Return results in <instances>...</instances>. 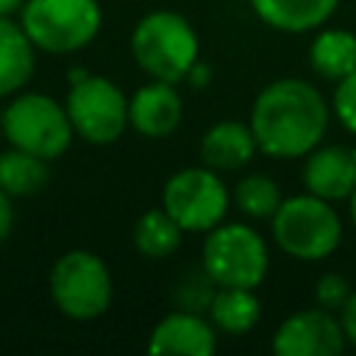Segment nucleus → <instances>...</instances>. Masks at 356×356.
<instances>
[{
	"mask_svg": "<svg viewBox=\"0 0 356 356\" xmlns=\"http://www.w3.org/2000/svg\"><path fill=\"white\" fill-rule=\"evenodd\" d=\"M248 125L264 156L286 161L300 159L323 142L328 128V103L309 81L278 78L256 95Z\"/></svg>",
	"mask_w": 356,
	"mask_h": 356,
	"instance_id": "nucleus-1",
	"label": "nucleus"
},
{
	"mask_svg": "<svg viewBox=\"0 0 356 356\" xmlns=\"http://www.w3.org/2000/svg\"><path fill=\"white\" fill-rule=\"evenodd\" d=\"M131 56L153 81L181 83L200 56V42L189 19L178 11H150L131 31Z\"/></svg>",
	"mask_w": 356,
	"mask_h": 356,
	"instance_id": "nucleus-2",
	"label": "nucleus"
},
{
	"mask_svg": "<svg viewBox=\"0 0 356 356\" xmlns=\"http://www.w3.org/2000/svg\"><path fill=\"white\" fill-rule=\"evenodd\" d=\"M270 228L278 250L300 261L328 259L342 239V222L331 200H323L312 192L284 197L270 220Z\"/></svg>",
	"mask_w": 356,
	"mask_h": 356,
	"instance_id": "nucleus-3",
	"label": "nucleus"
},
{
	"mask_svg": "<svg viewBox=\"0 0 356 356\" xmlns=\"http://www.w3.org/2000/svg\"><path fill=\"white\" fill-rule=\"evenodd\" d=\"M19 25L36 50L67 56L92 44L100 33L103 11L97 0H25Z\"/></svg>",
	"mask_w": 356,
	"mask_h": 356,
	"instance_id": "nucleus-4",
	"label": "nucleus"
},
{
	"mask_svg": "<svg viewBox=\"0 0 356 356\" xmlns=\"http://www.w3.org/2000/svg\"><path fill=\"white\" fill-rule=\"evenodd\" d=\"M47 289L56 309L75 323L103 317L114 298L108 264L92 250H67L58 256L50 270Z\"/></svg>",
	"mask_w": 356,
	"mask_h": 356,
	"instance_id": "nucleus-5",
	"label": "nucleus"
},
{
	"mask_svg": "<svg viewBox=\"0 0 356 356\" xmlns=\"http://www.w3.org/2000/svg\"><path fill=\"white\" fill-rule=\"evenodd\" d=\"M0 134L8 139L11 147H19L47 161L64 156L75 136L67 106L42 92H17L6 106Z\"/></svg>",
	"mask_w": 356,
	"mask_h": 356,
	"instance_id": "nucleus-6",
	"label": "nucleus"
},
{
	"mask_svg": "<svg viewBox=\"0 0 356 356\" xmlns=\"http://www.w3.org/2000/svg\"><path fill=\"white\" fill-rule=\"evenodd\" d=\"M270 267V250L261 234L245 222H220L206 234L200 270L217 286L256 289Z\"/></svg>",
	"mask_w": 356,
	"mask_h": 356,
	"instance_id": "nucleus-7",
	"label": "nucleus"
},
{
	"mask_svg": "<svg viewBox=\"0 0 356 356\" xmlns=\"http://www.w3.org/2000/svg\"><path fill=\"white\" fill-rule=\"evenodd\" d=\"M161 206L167 214L189 234H209L220 225L231 206V192L217 175V170L184 167L167 178L161 189Z\"/></svg>",
	"mask_w": 356,
	"mask_h": 356,
	"instance_id": "nucleus-8",
	"label": "nucleus"
},
{
	"mask_svg": "<svg viewBox=\"0 0 356 356\" xmlns=\"http://www.w3.org/2000/svg\"><path fill=\"white\" fill-rule=\"evenodd\" d=\"M67 114L72 131L89 145H111L117 142L128 122V97L122 89L100 75H86L70 83Z\"/></svg>",
	"mask_w": 356,
	"mask_h": 356,
	"instance_id": "nucleus-9",
	"label": "nucleus"
},
{
	"mask_svg": "<svg viewBox=\"0 0 356 356\" xmlns=\"http://www.w3.org/2000/svg\"><path fill=\"white\" fill-rule=\"evenodd\" d=\"M345 342L339 317L320 306L289 314L273 334L278 356H337L345 350Z\"/></svg>",
	"mask_w": 356,
	"mask_h": 356,
	"instance_id": "nucleus-10",
	"label": "nucleus"
},
{
	"mask_svg": "<svg viewBox=\"0 0 356 356\" xmlns=\"http://www.w3.org/2000/svg\"><path fill=\"white\" fill-rule=\"evenodd\" d=\"M184 114L181 95L175 92V83L153 81L139 86L128 97V122L136 134L145 139H164L170 136Z\"/></svg>",
	"mask_w": 356,
	"mask_h": 356,
	"instance_id": "nucleus-11",
	"label": "nucleus"
},
{
	"mask_svg": "<svg viewBox=\"0 0 356 356\" xmlns=\"http://www.w3.org/2000/svg\"><path fill=\"white\" fill-rule=\"evenodd\" d=\"M214 348H217L214 325L189 309L164 314L153 325L147 339V350L164 356H211Z\"/></svg>",
	"mask_w": 356,
	"mask_h": 356,
	"instance_id": "nucleus-12",
	"label": "nucleus"
},
{
	"mask_svg": "<svg viewBox=\"0 0 356 356\" xmlns=\"http://www.w3.org/2000/svg\"><path fill=\"white\" fill-rule=\"evenodd\" d=\"M303 184L312 195L323 200H348L356 189V164L350 147L317 145L303 161Z\"/></svg>",
	"mask_w": 356,
	"mask_h": 356,
	"instance_id": "nucleus-13",
	"label": "nucleus"
},
{
	"mask_svg": "<svg viewBox=\"0 0 356 356\" xmlns=\"http://www.w3.org/2000/svg\"><path fill=\"white\" fill-rule=\"evenodd\" d=\"M259 145L250 125L236 120H222L211 125L200 139V161L217 172H234L256 156Z\"/></svg>",
	"mask_w": 356,
	"mask_h": 356,
	"instance_id": "nucleus-14",
	"label": "nucleus"
},
{
	"mask_svg": "<svg viewBox=\"0 0 356 356\" xmlns=\"http://www.w3.org/2000/svg\"><path fill=\"white\" fill-rule=\"evenodd\" d=\"M36 70V47L11 17H0V97H11L28 86Z\"/></svg>",
	"mask_w": 356,
	"mask_h": 356,
	"instance_id": "nucleus-15",
	"label": "nucleus"
},
{
	"mask_svg": "<svg viewBox=\"0 0 356 356\" xmlns=\"http://www.w3.org/2000/svg\"><path fill=\"white\" fill-rule=\"evenodd\" d=\"M256 17L284 33L314 31L337 11L339 0H248Z\"/></svg>",
	"mask_w": 356,
	"mask_h": 356,
	"instance_id": "nucleus-16",
	"label": "nucleus"
},
{
	"mask_svg": "<svg viewBox=\"0 0 356 356\" xmlns=\"http://www.w3.org/2000/svg\"><path fill=\"white\" fill-rule=\"evenodd\" d=\"M209 317H211V325L217 331L231 334V337H242V334H248L259 323L261 303H259V298H256L253 289H245V286H220L211 295Z\"/></svg>",
	"mask_w": 356,
	"mask_h": 356,
	"instance_id": "nucleus-17",
	"label": "nucleus"
},
{
	"mask_svg": "<svg viewBox=\"0 0 356 356\" xmlns=\"http://www.w3.org/2000/svg\"><path fill=\"white\" fill-rule=\"evenodd\" d=\"M312 70L325 81H342L356 70V33L345 28H325L309 47Z\"/></svg>",
	"mask_w": 356,
	"mask_h": 356,
	"instance_id": "nucleus-18",
	"label": "nucleus"
},
{
	"mask_svg": "<svg viewBox=\"0 0 356 356\" xmlns=\"http://www.w3.org/2000/svg\"><path fill=\"white\" fill-rule=\"evenodd\" d=\"M50 178L47 159L25 153L19 147H8L0 153V189L11 197H25L39 192Z\"/></svg>",
	"mask_w": 356,
	"mask_h": 356,
	"instance_id": "nucleus-19",
	"label": "nucleus"
},
{
	"mask_svg": "<svg viewBox=\"0 0 356 356\" xmlns=\"http://www.w3.org/2000/svg\"><path fill=\"white\" fill-rule=\"evenodd\" d=\"M184 228L167 214V209L145 211L134 225V245L147 259H167L181 248Z\"/></svg>",
	"mask_w": 356,
	"mask_h": 356,
	"instance_id": "nucleus-20",
	"label": "nucleus"
},
{
	"mask_svg": "<svg viewBox=\"0 0 356 356\" xmlns=\"http://www.w3.org/2000/svg\"><path fill=\"white\" fill-rule=\"evenodd\" d=\"M231 200L250 220H273V214L284 203V195H281V186L270 175L253 172V175L239 178Z\"/></svg>",
	"mask_w": 356,
	"mask_h": 356,
	"instance_id": "nucleus-21",
	"label": "nucleus"
},
{
	"mask_svg": "<svg viewBox=\"0 0 356 356\" xmlns=\"http://www.w3.org/2000/svg\"><path fill=\"white\" fill-rule=\"evenodd\" d=\"M350 292L353 289H350L348 278H342L339 273H325L314 284V303L320 309H328V312H342V306L348 303Z\"/></svg>",
	"mask_w": 356,
	"mask_h": 356,
	"instance_id": "nucleus-22",
	"label": "nucleus"
},
{
	"mask_svg": "<svg viewBox=\"0 0 356 356\" xmlns=\"http://www.w3.org/2000/svg\"><path fill=\"white\" fill-rule=\"evenodd\" d=\"M334 114H337V120L350 134H356V70L350 75H345L342 81H337V89H334Z\"/></svg>",
	"mask_w": 356,
	"mask_h": 356,
	"instance_id": "nucleus-23",
	"label": "nucleus"
},
{
	"mask_svg": "<svg viewBox=\"0 0 356 356\" xmlns=\"http://www.w3.org/2000/svg\"><path fill=\"white\" fill-rule=\"evenodd\" d=\"M339 323H342V331H345V339L356 348V289L350 292V298H348V303L342 306V312H339Z\"/></svg>",
	"mask_w": 356,
	"mask_h": 356,
	"instance_id": "nucleus-24",
	"label": "nucleus"
},
{
	"mask_svg": "<svg viewBox=\"0 0 356 356\" xmlns=\"http://www.w3.org/2000/svg\"><path fill=\"white\" fill-rule=\"evenodd\" d=\"M11 228H14V203H11V195L0 189V245L11 236Z\"/></svg>",
	"mask_w": 356,
	"mask_h": 356,
	"instance_id": "nucleus-25",
	"label": "nucleus"
},
{
	"mask_svg": "<svg viewBox=\"0 0 356 356\" xmlns=\"http://www.w3.org/2000/svg\"><path fill=\"white\" fill-rule=\"evenodd\" d=\"M22 3H25V0H0V17L17 14V11L22 8Z\"/></svg>",
	"mask_w": 356,
	"mask_h": 356,
	"instance_id": "nucleus-26",
	"label": "nucleus"
},
{
	"mask_svg": "<svg viewBox=\"0 0 356 356\" xmlns=\"http://www.w3.org/2000/svg\"><path fill=\"white\" fill-rule=\"evenodd\" d=\"M348 211H350V222L356 225V189H353L350 197H348Z\"/></svg>",
	"mask_w": 356,
	"mask_h": 356,
	"instance_id": "nucleus-27",
	"label": "nucleus"
},
{
	"mask_svg": "<svg viewBox=\"0 0 356 356\" xmlns=\"http://www.w3.org/2000/svg\"><path fill=\"white\" fill-rule=\"evenodd\" d=\"M3 117H6V108L0 106V131H3Z\"/></svg>",
	"mask_w": 356,
	"mask_h": 356,
	"instance_id": "nucleus-28",
	"label": "nucleus"
},
{
	"mask_svg": "<svg viewBox=\"0 0 356 356\" xmlns=\"http://www.w3.org/2000/svg\"><path fill=\"white\" fill-rule=\"evenodd\" d=\"M350 156H353V164H356V147H350Z\"/></svg>",
	"mask_w": 356,
	"mask_h": 356,
	"instance_id": "nucleus-29",
	"label": "nucleus"
}]
</instances>
